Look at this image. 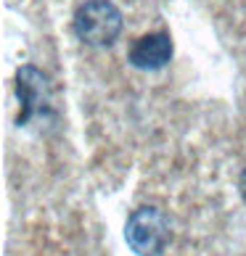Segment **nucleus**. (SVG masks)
I'll list each match as a JSON object with an SVG mask.
<instances>
[{"label":"nucleus","mask_w":246,"mask_h":256,"mask_svg":"<svg viewBox=\"0 0 246 256\" xmlns=\"http://www.w3.org/2000/svg\"><path fill=\"white\" fill-rule=\"evenodd\" d=\"M74 32L93 48L114 45L122 32V14L109 0H85L74 14Z\"/></svg>","instance_id":"1"},{"label":"nucleus","mask_w":246,"mask_h":256,"mask_svg":"<svg viewBox=\"0 0 246 256\" xmlns=\"http://www.w3.org/2000/svg\"><path fill=\"white\" fill-rule=\"evenodd\" d=\"M169 238H172V230H169V220L154 206H140L127 216L125 224V240L138 256H159Z\"/></svg>","instance_id":"2"},{"label":"nucleus","mask_w":246,"mask_h":256,"mask_svg":"<svg viewBox=\"0 0 246 256\" xmlns=\"http://www.w3.org/2000/svg\"><path fill=\"white\" fill-rule=\"evenodd\" d=\"M16 98L22 103V114H19V124H27V119L37 116L40 111H45L48 106V80L40 69L35 66H22L16 72V82H14Z\"/></svg>","instance_id":"3"},{"label":"nucleus","mask_w":246,"mask_h":256,"mask_svg":"<svg viewBox=\"0 0 246 256\" xmlns=\"http://www.w3.org/2000/svg\"><path fill=\"white\" fill-rule=\"evenodd\" d=\"M127 58L138 69L156 72L172 58V40L167 32H148L143 37H135L127 48Z\"/></svg>","instance_id":"4"},{"label":"nucleus","mask_w":246,"mask_h":256,"mask_svg":"<svg viewBox=\"0 0 246 256\" xmlns=\"http://www.w3.org/2000/svg\"><path fill=\"white\" fill-rule=\"evenodd\" d=\"M241 196L246 198V172H243V177H241Z\"/></svg>","instance_id":"5"}]
</instances>
